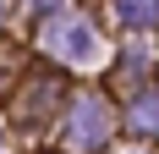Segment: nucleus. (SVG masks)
<instances>
[{
  "label": "nucleus",
  "mask_w": 159,
  "mask_h": 154,
  "mask_svg": "<svg viewBox=\"0 0 159 154\" xmlns=\"http://www.w3.org/2000/svg\"><path fill=\"white\" fill-rule=\"evenodd\" d=\"M121 11H126V17H143V22H148V17H159V0H121Z\"/></svg>",
  "instance_id": "nucleus-1"
}]
</instances>
